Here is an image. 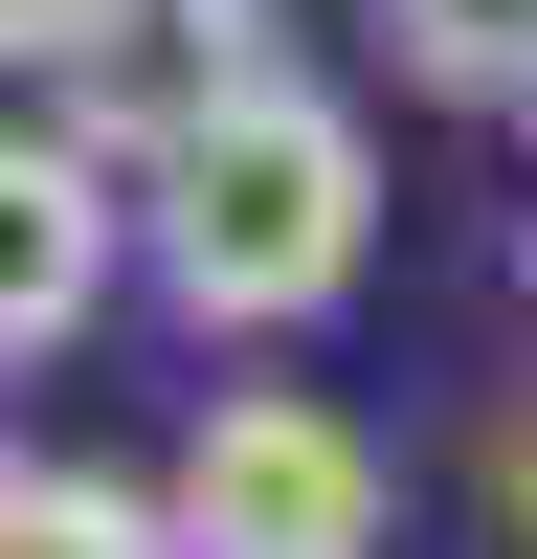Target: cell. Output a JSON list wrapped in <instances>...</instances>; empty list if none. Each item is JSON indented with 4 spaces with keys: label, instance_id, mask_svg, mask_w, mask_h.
I'll list each match as a JSON object with an SVG mask.
<instances>
[{
    "label": "cell",
    "instance_id": "1",
    "mask_svg": "<svg viewBox=\"0 0 537 559\" xmlns=\"http://www.w3.org/2000/svg\"><path fill=\"white\" fill-rule=\"evenodd\" d=\"M134 247H157V292L202 313V336H313V313L381 269V134H358V90L268 68L224 134H179V157L134 179Z\"/></svg>",
    "mask_w": 537,
    "mask_h": 559
},
{
    "label": "cell",
    "instance_id": "2",
    "mask_svg": "<svg viewBox=\"0 0 537 559\" xmlns=\"http://www.w3.org/2000/svg\"><path fill=\"white\" fill-rule=\"evenodd\" d=\"M45 68V134H90L112 179H157L179 134H224L291 45H268V0H68V45H23Z\"/></svg>",
    "mask_w": 537,
    "mask_h": 559
},
{
    "label": "cell",
    "instance_id": "3",
    "mask_svg": "<svg viewBox=\"0 0 537 559\" xmlns=\"http://www.w3.org/2000/svg\"><path fill=\"white\" fill-rule=\"evenodd\" d=\"M157 492H179L202 559H381V448H358L313 381H224Z\"/></svg>",
    "mask_w": 537,
    "mask_h": 559
},
{
    "label": "cell",
    "instance_id": "4",
    "mask_svg": "<svg viewBox=\"0 0 537 559\" xmlns=\"http://www.w3.org/2000/svg\"><path fill=\"white\" fill-rule=\"evenodd\" d=\"M90 313H112V157H90V134H23V157H0V358H68Z\"/></svg>",
    "mask_w": 537,
    "mask_h": 559
},
{
    "label": "cell",
    "instance_id": "5",
    "mask_svg": "<svg viewBox=\"0 0 537 559\" xmlns=\"http://www.w3.org/2000/svg\"><path fill=\"white\" fill-rule=\"evenodd\" d=\"M358 45H381L426 112H492V134H537V0H358Z\"/></svg>",
    "mask_w": 537,
    "mask_h": 559
},
{
    "label": "cell",
    "instance_id": "6",
    "mask_svg": "<svg viewBox=\"0 0 537 559\" xmlns=\"http://www.w3.org/2000/svg\"><path fill=\"white\" fill-rule=\"evenodd\" d=\"M0 559H202V537H179V492H134V471H23L0 492Z\"/></svg>",
    "mask_w": 537,
    "mask_h": 559
},
{
    "label": "cell",
    "instance_id": "7",
    "mask_svg": "<svg viewBox=\"0 0 537 559\" xmlns=\"http://www.w3.org/2000/svg\"><path fill=\"white\" fill-rule=\"evenodd\" d=\"M492 492H515V559H537V403H515V448H492Z\"/></svg>",
    "mask_w": 537,
    "mask_h": 559
},
{
    "label": "cell",
    "instance_id": "8",
    "mask_svg": "<svg viewBox=\"0 0 537 559\" xmlns=\"http://www.w3.org/2000/svg\"><path fill=\"white\" fill-rule=\"evenodd\" d=\"M0 23H23V45H68V0H0Z\"/></svg>",
    "mask_w": 537,
    "mask_h": 559
},
{
    "label": "cell",
    "instance_id": "9",
    "mask_svg": "<svg viewBox=\"0 0 537 559\" xmlns=\"http://www.w3.org/2000/svg\"><path fill=\"white\" fill-rule=\"evenodd\" d=\"M515 292H537V202H515Z\"/></svg>",
    "mask_w": 537,
    "mask_h": 559
}]
</instances>
